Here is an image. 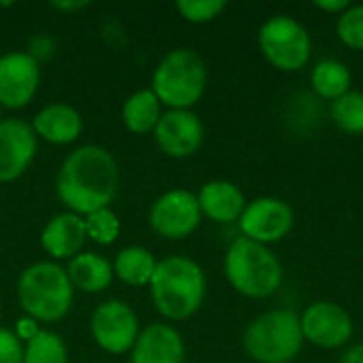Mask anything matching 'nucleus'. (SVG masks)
<instances>
[{"label":"nucleus","mask_w":363,"mask_h":363,"mask_svg":"<svg viewBox=\"0 0 363 363\" xmlns=\"http://www.w3.org/2000/svg\"><path fill=\"white\" fill-rule=\"evenodd\" d=\"M60 202L79 217L108 208L119 191L117 160L98 145H83L68 153L55 179Z\"/></svg>","instance_id":"1"},{"label":"nucleus","mask_w":363,"mask_h":363,"mask_svg":"<svg viewBox=\"0 0 363 363\" xmlns=\"http://www.w3.org/2000/svg\"><path fill=\"white\" fill-rule=\"evenodd\" d=\"M149 289L151 300L164 319L185 321L200 311L206 298V277L194 259L170 255L157 262Z\"/></svg>","instance_id":"2"},{"label":"nucleus","mask_w":363,"mask_h":363,"mask_svg":"<svg viewBox=\"0 0 363 363\" xmlns=\"http://www.w3.org/2000/svg\"><path fill=\"white\" fill-rule=\"evenodd\" d=\"M74 300V287L55 262H36L28 266L17 279V302L26 317L34 321L53 323L64 319Z\"/></svg>","instance_id":"3"},{"label":"nucleus","mask_w":363,"mask_h":363,"mask_svg":"<svg viewBox=\"0 0 363 363\" xmlns=\"http://www.w3.org/2000/svg\"><path fill=\"white\" fill-rule=\"evenodd\" d=\"M223 272L228 283L247 298L262 300L283 283V266L279 257L266 247L249 238H236L225 251Z\"/></svg>","instance_id":"4"},{"label":"nucleus","mask_w":363,"mask_h":363,"mask_svg":"<svg viewBox=\"0 0 363 363\" xmlns=\"http://www.w3.org/2000/svg\"><path fill=\"white\" fill-rule=\"evenodd\" d=\"M208 70L198 51L179 47L168 51L153 70L151 91L162 104L177 111H191L204 96Z\"/></svg>","instance_id":"5"},{"label":"nucleus","mask_w":363,"mask_h":363,"mask_svg":"<svg viewBox=\"0 0 363 363\" xmlns=\"http://www.w3.org/2000/svg\"><path fill=\"white\" fill-rule=\"evenodd\" d=\"M242 345L253 362H294L304 345L300 317L287 308L264 313L249 323L242 336Z\"/></svg>","instance_id":"6"},{"label":"nucleus","mask_w":363,"mask_h":363,"mask_svg":"<svg viewBox=\"0 0 363 363\" xmlns=\"http://www.w3.org/2000/svg\"><path fill=\"white\" fill-rule=\"evenodd\" d=\"M257 45L266 62L283 72H296L304 68L313 51L311 34L289 15L270 17L259 28Z\"/></svg>","instance_id":"7"},{"label":"nucleus","mask_w":363,"mask_h":363,"mask_svg":"<svg viewBox=\"0 0 363 363\" xmlns=\"http://www.w3.org/2000/svg\"><path fill=\"white\" fill-rule=\"evenodd\" d=\"M89 330L94 342L102 351L111 355H123L136 345L140 323L132 306L121 300H106L91 313Z\"/></svg>","instance_id":"8"},{"label":"nucleus","mask_w":363,"mask_h":363,"mask_svg":"<svg viewBox=\"0 0 363 363\" xmlns=\"http://www.w3.org/2000/svg\"><path fill=\"white\" fill-rule=\"evenodd\" d=\"M200 221L202 211L198 198L187 189H170L162 194L149 211L151 230L168 240H183L191 236L200 228Z\"/></svg>","instance_id":"9"},{"label":"nucleus","mask_w":363,"mask_h":363,"mask_svg":"<svg viewBox=\"0 0 363 363\" xmlns=\"http://www.w3.org/2000/svg\"><path fill=\"white\" fill-rule=\"evenodd\" d=\"M40 85V64L32 53L9 51L0 55V106L17 111L28 106Z\"/></svg>","instance_id":"10"},{"label":"nucleus","mask_w":363,"mask_h":363,"mask_svg":"<svg viewBox=\"0 0 363 363\" xmlns=\"http://www.w3.org/2000/svg\"><path fill=\"white\" fill-rule=\"evenodd\" d=\"M238 225L245 238L268 247L270 242H277L291 232L294 211L285 200L257 198L253 202H247Z\"/></svg>","instance_id":"11"},{"label":"nucleus","mask_w":363,"mask_h":363,"mask_svg":"<svg viewBox=\"0 0 363 363\" xmlns=\"http://www.w3.org/2000/svg\"><path fill=\"white\" fill-rule=\"evenodd\" d=\"M153 138L160 151L174 160H185L194 155L204 143V123L194 111L168 108L162 113Z\"/></svg>","instance_id":"12"},{"label":"nucleus","mask_w":363,"mask_h":363,"mask_svg":"<svg viewBox=\"0 0 363 363\" xmlns=\"http://www.w3.org/2000/svg\"><path fill=\"white\" fill-rule=\"evenodd\" d=\"M300 328L304 340L321 349H338L353 336L351 315L334 302L311 304L300 317Z\"/></svg>","instance_id":"13"},{"label":"nucleus","mask_w":363,"mask_h":363,"mask_svg":"<svg viewBox=\"0 0 363 363\" xmlns=\"http://www.w3.org/2000/svg\"><path fill=\"white\" fill-rule=\"evenodd\" d=\"M38 138L30 123L6 117L0 119V183L17 181L34 162Z\"/></svg>","instance_id":"14"},{"label":"nucleus","mask_w":363,"mask_h":363,"mask_svg":"<svg viewBox=\"0 0 363 363\" xmlns=\"http://www.w3.org/2000/svg\"><path fill=\"white\" fill-rule=\"evenodd\" d=\"M130 363H185L183 336L168 323H151L140 330Z\"/></svg>","instance_id":"15"},{"label":"nucleus","mask_w":363,"mask_h":363,"mask_svg":"<svg viewBox=\"0 0 363 363\" xmlns=\"http://www.w3.org/2000/svg\"><path fill=\"white\" fill-rule=\"evenodd\" d=\"M87 240L85 219L74 213H60L51 217L40 232V247L53 259H72L83 251Z\"/></svg>","instance_id":"16"},{"label":"nucleus","mask_w":363,"mask_h":363,"mask_svg":"<svg viewBox=\"0 0 363 363\" xmlns=\"http://www.w3.org/2000/svg\"><path fill=\"white\" fill-rule=\"evenodd\" d=\"M32 130L36 138H43L51 145H70L83 132V117L66 102H51L36 113Z\"/></svg>","instance_id":"17"},{"label":"nucleus","mask_w":363,"mask_h":363,"mask_svg":"<svg viewBox=\"0 0 363 363\" xmlns=\"http://www.w3.org/2000/svg\"><path fill=\"white\" fill-rule=\"evenodd\" d=\"M196 198L202 215L217 223L238 221L247 206L245 194L230 181H208L200 187Z\"/></svg>","instance_id":"18"},{"label":"nucleus","mask_w":363,"mask_h":363,"mask_svg":"<svg viewBox=\"0 0 363 363\" xmlns=\"http://www.w3.org/2000/svg\"><path fill=\"white\" fill-rule=\"evenodd\" d=\"M66 274L72 287L85 294H100L108 289V285L115 279L113 264L91 251H81L79 255H74L68 262Z\"/></svg>","instance_id":"19"},{"label":"nucleus","mask_w":363,"mask_h":363,"mask_svg":"<svg viewBox=\"0 0 363 363\" xmlns=\"http://www.w3.org/2000/svg\"><path fill=\"white\" fill-rule=\"evenodd\" d=\"M162 117V102L149 89L134 91L121 106V121L132 134H151Z\"/></svg>","instance_id":"20"},{"label":"nucleus","mask_w":363,"mask_h":363,"mask_svg":"<svg viewBox=\"0 0 363 363\" xmlns=\"http://www.w3.org/2000/svg\"><path fill=\"white\" fill-rule=\"evenodd\" d=\"M155 268L157 259L145 247H125L113 262L115 277L130 287H149Z\"/></svg>","instance_id":"21"},{"label":"nucleus","mask_w":363,"mask_h":363,"mask_svg":"<svg viewBox=\"0 0 363 363\" xmlns=\"http://www.w3.org/2000/svg\"><path fill=\"white\" fill-rule=\"evenodd\" d=\"M311 83L317 96L336 102L351 91V70L338 60H321L311 74Z\"/></svg>","instance_id":"22"},{"label":"nucleus","mask_w":363,"mask_h":363,"mask_svg":"<svg viewBox=\"0 0 363 363\" xmlns=\"http://www.w3.org/2000/svg\"><path fill=\"white\" fill-rule=\"evenodd\" d=\"M23 363H68V349L60 334L40 330L23 345Z\"/></svg>","instance_id":"23"},{"label":"nucleus","mask_w":363,"mask_h":363,"mask_svg":"<svg viewBox=\"0 0 363 363\" xmlns=\"http://www.w3.org/2000/svg\"><path fill=\"white\" fill-rule=\"evenodd\" d=\"M332 119L347 134H363V91H347L332 102Z\"/></svg>","instance_id":"24"},{"label":"nucleus","mask_w":363,"mask_h":363,"mask_svg":"<svg viewBox=\"0 0 363 363\" xmlns=\"http://www.w3.org/2000/svg\"><path fill=\"white\" fill-rule=\"evenodd\" d=\"M83 219H85L87 238H91L94 242H98L102 247L113 245L119 238V234H121V221L115 215V211H111V208L94 211V213H89Z\"/></svg>","instance_id":"25"},{"label":"nucleus","mask_w":363,"mask_h":363,"mask_svg":"<svg viewBox=\"0 0 363 363\" xmlns=\"http://www.w3.org/2000/svg\"><path fill=\"white\" fill-rule=\"evenodd\" d=\"M336 32L347 47L363 51V4L349 6L342 15H338Z\"/></svg>","instance_id":"26"},{"label":"nucleus","mask_w":363,"mask_h":363,"mask_svg":"<svg viewBox=\"0 0 363 363\" xmlns=\"http://www.w3.org/2000/svg\"><path fill=\"white\" fill-rule=\"evenodd\" d=\"M177 11L181 13L185 21L208 23L225 11V2L223 0H179Z\"/></svg>","instance_id":"27"},{"label":"nucleus","mask_w":363,"mask_h":363,"mask_svg":"<svg viewBox=\"0 0 363 363\" xmlns=\"http://www.w3.org/2000/svg\"><path fill=\"white\" fill-rule=\"evenodd\" d=\"M0 363H23V342L4 328H0Z\"/></svg>","instance_id":"28"},{"label":"nucleus","mask_w":363,"mask_h":363,"mask_svg":"<svg viewBox=\"0 0 363 363\" xmlns=\"http://www.w3.org/2000/svg\"><path fill=\"white\" fill-rule=\"evenodd\" d=\"M38 332H40L38 321H34L32 317H23V319H19L17 325H15V336H17L21 342H30Z\"/></svg>","instance_id":"29"},{"label":"nucleus","mask_w":363,"mask_h":363,"mask_svg":"<svg viewBox=\"0 0 363 363\" xmlns=\"http://www.w3.org/2000/svg\"><path fill=\"white\" fill-rule=\"evenodd\" d=\"M315 6L321 9V11H328V13H338V15H342L351 4H349L347 0H317Z\"/></svg>","instance_id":"30"},{"label":"nucleus","mask_w":363,"mask_h":363,"mask_svg":"<svg viewBox=\"0 0 363 363\" xmlns=\"http://www.w3.org/2000/svg\"><path fill=\"white\" fill-rule=\"evenodd\" d=\"M342 363H363V345H355L342 357Z\"/></svg>","instance_id":"31"},{"label":"nucleus","mask_w":363,"mask_h":363,"mask_svg":"<svg viewBox=\"0 0 363 363\" xmlns=\"http://www.w3.org/2000/svg\"><path fill=\"white\" fill-rule=\"evenodd\" d=\"M55 9H64V11H72V9H83L85 2H60V4H53Z\"/></svg>","instance_id":"32"},{"label":"nucleus","mask_w":363,"mask_h":363,"mask_svg":"<svg viewBox=\"0 0 363 363\" xmlns=\"http://www.w3.org/2000/svg\"><path fill=\"white\" fill-rule=\"evenodd\" d=\"M0 317H2V302H0Z\"/></svg>","instance_id":"33"}]
</instances>
